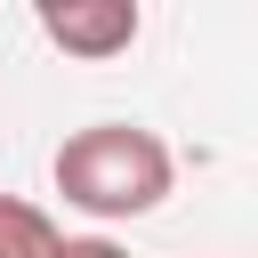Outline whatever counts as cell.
<instances>
[{"mask_svg": "<svg viewBox=\"0 0 258 258\" xmlns=\"http://www.w3.org/2000/svg\"><path fill=\"white\" fill-rule=\"evenodd\" d=\"M48 177H56V194H64L81 218L121 226V218H145V210L169 202L177 153H169L145 121H89V129H73V137L56 145Z\"/></svg>", "mask_w": 258, "mask_h": 258, "instance_id": "1", "label": "cell"}, {"mask_svg": "<svg viewBox=\"0 0 258 258\" xmlns=\"http://www.w3.org/2000/svg\"><path fill=\"white\" fill-rule=\"evenodd\" d=\"M40 32H48L64 56H89V64H105V56L137 48V32H145V8H137V0H40Z\"/></svg>", "mask_w": 258, "mask_h": 258, "instance_id": "2", "label": "cell"}, {"mask_svg": "<svg viewBox=\"0 0 258 258\" xmlns=\"http://www.w3.org/2000/svg\"><path fill=\"white\" fill-rule=\"evenodd\" d=\"M56 218L24 194H0V258H56Z\"/></svg>", "mask_w": 258, "mask_h": 258, "instance_id": "3", "label": "cell"}, {"mask_svg": "<svg viewBox=\"0 0 258 258\" xmlns=\"http://www.w3.org/2000/svg\"><path fill=\"white\" fill-rule=\"evenodd\" d=\"M56 258H129V250H121L113 234H64V242H56Z\"/></svg>", "mask_w": 258, "mask_h": 258, "instance_id": "4", "label": "cell"}]
</instances>
